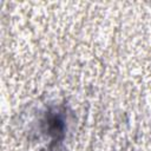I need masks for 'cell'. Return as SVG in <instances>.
Here are the masks:
<instances>
[{
	"instance_id": "6da1fadb",
	"label": "cell",
	"mask_w": 151,
	"mask_h": 151,
	"mask_svg": "<svg viewBox=\"0 0 151 151\" xmlns=\"http://www.w3.org/2000/svg\"><path fill=\"white\" fill-rule=\"evenodd\" d=\"M47 125H48V131L52 136L54 137H58L60 134H63V131H64V122L63 119L57 116V114H53L48 118L47 120Z\"/></svg>"
}]
</instances>
